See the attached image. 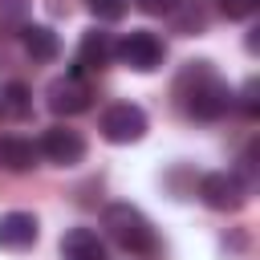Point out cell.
<instances>
[{
  "instance_id": "16",
  "label": "cell",
  "mask_w": 260,
  "mask_h": 260,
  "mask_svg": "<svg viewBox=\"0 0 260 260\" xmlns=\"http://www.w3.org/2000/svg\"><path fill=\"white\" fill-rule=\"evenodd\" d=\"M183 0H134V8H142L146 16H171Z\"/></svg>"
},
{
  "instance_id": "1",
  "label": "cell",
  "mask_w": 260,
  "mask_h": 260,
  "mask_svg": "<svg viewBox=\"0 0 260 260\" xmlns=\"http://www.w3.org/2000/svg\"><path fill=\"white\" fill-rule=\"evenodd\" d=\"M179 93H183V110L199 122H215L232 110V89L207 61L187 65V73L179 77Z\"/></svg>"
},
{
  "instance_id": "17",
  "label": "cell",
  "mask_w": 260,
  "mask_h": 260,
  "mask_svg": "<svg viewBox=\"0 0 260 260\" xmlns=\"http://www.w3.org/2000/svg\"><path fill=\"white\" fill-rule=\"evenodd\" d=\"M256 93H260V85H256V81H248V85H244V110H248V114H256V110H260Z\"/></svg>"
},
{
  "instance_id": "6",
  "label": "cell",
  "mask_w": 260,
  "mask_h": 260,
  "mask_svg": "<svg viewBox=\"0 0 260 260\" xmlns=\"http://www.w3.org/2000/svg\"><path fill=\"white\" fill-rule=\"evenodd\" d=\"M89 98H93V89L81 81V73H77V69H73V73H65V77H53V81H49V89H45L49 110H53V114H65V118H73V114L89 110Z\"/></svg>"
},
{
  "instance_id": "12",
  "label": "cell",
  "mask_w": 260,
  "mask_h": 260,
  "mask_svg": "<svg viewBox=\"0 0 260 260\" xmlns=\"http://www.w3.org/2000/svg\"><path fill=\"white\" fill-rule=\"evenodd\" d=\"M0 162L8 167V171H32L37 167V146L28 142V138H0Z\"/></svg>"
},
{
  "instance_id": "8",
  "label": "cell",
  "mask_w": 260,
  "mask_h": 260,
  "mask_svg": "<svg viewBox=\"0 0 260 260\" xmlns=\"http://www.w3.org/2000/svg\"><path fill=\"white\" fill-rule=\"evenodd\" d=\"M37 236H41L37 215H28V211H4V215H0V248L24 252V248L37 244Z\"/></svg>"
},
{
  "instance_id": "9",
  "label": "cell",
  "mask_w": 260,
  "mask_h": 260,
  "mask_svg": "<svg viewBox=\"0 0 260 260\" xmlns=\"http://www.w3.org/2000/svg\"><path fill=\"white\" fill-rule=\"evenodd\" d=\"M61 260H106V244L93 228H69L61 236Z\"/></svg>"
},
{
  "instance_id": "14",
  "label": "cell",
  "mask_w": 260,
  "mask_h": 260,
  "mask_svg": "<svg viewBox=\"0 0 260 260\" xmlns=\"http://www.w3.org/2000/svg\"><path fill=\"white\" fill-rule=\"evenodd\" d=\"M126 8H130V0H89V12L98 20H122Z\"/></svg>"
},
{
  "instance_id": "3",
  "label": "cell",
  "mask_w": 260,
  "mask_h": 260,
  "mask_svg": "<svg viewBox=\"0 0 260 260\" xmlns=\"http://www.w3.org/2000/svg\"><path fill=\"white\" fill-rule=\"evenodd\" d=\"M114 57H118L126 69H134V73H154V69L162 65V57H167V45H162L154 32H146V28H130V32L118 41Z\"/></svg>"
},
{
  "instance_id": "11",
  "label": "cell",
  "mask_w": 260,
  "mask_h": 260,
  "mask_svg": "<svg viewBox=\"0 0 260 260\" xmlns=\"http://www.w3.org/2000/svg\"><path fill=\"white\" fill-rule=\"evenodd\" d=\"M20 45H24V53H28L32 61H53V57L61 53L57 32L45 28V24H28V28H20Z\"/></svg>"
},
{
  "instance_id": "2",
  "label": "cell",
  "mask_w": 260,
  "mask_h": 260,
  "mask_svg": "<svg viewBox=\"0 0 260 260\" xmlns=\"http://www.w3.org/2000/svg\"><path fill=\"white\" fill-rule=\"evenodd\" d=\"M102 228L110 232V240L134 256H154L158 252V236L150 228V219L134 207V203H110L102 211Z\"/></svg>"
},
{
  "instance_id": "13",
  "label": "cell",
  "mask_w": 260,
  "mask_h": 260,
  "mask_svg": "<svg viewBox=\"0 0 260 260\" xmlns=\"http://www.w3.org/2000/svg\"><path fill=\"white\" fill-rule=\"evenodd\" d=\"M28 106H32V102H28V89H24L20 81H12V85L4 89V98H0V110H4V114H12V118H24V114H28Z\"/></svg>"
},
{
  "instance_id": "15",
  "label": "cell",
  "mask_w": 260,
  "mask_h": 260,
  "mask_svg": "<svg viewBox=\"0 0 260 260\" xmlns=\"http://www.w3.org/2000/svg\"><path fill=\"white\" fill-rule=\"evenodd\" d=\"M215 4H219V12H223L228 20H248L260 0H215Z\"/></svg>"
},
{
  "instance_id": "10",
  "label": "cell",
  "mask_w": 260,
  "mask_h": 260,
  "mask_svg": "<svg viewBox=\"0 0 260 260\" xmlns=\"http://www.w3.org/2000/svg\"><path fill=\"white\" fill-rule=\"evenodd\" d=\"M114 49H118V41H114L110 32L89 28V32L81 37V45H77V65H85V69H106V65L114 61Z\"/></svg>"
},
{
  "instance_id": "4",
  "label": "cell",
  "mask_w": 260,
  "mask_h": 260,
  "mask_svg": "<svg viewBox=\"0 0 260 260\" xmlns=\"http://www.w3.org/2000/svg\"><path fill=\"white\" fill-rule=\"evenodd\" d=\"M142 134H146V114H142V106H134V102H118V106H110V110L102 114V138H106V142L130 146V142H138Z\"/></svg>"
},
{
  "instance_id": "5",
  "label": "cell",
  "mask_w": 260,
  "mask_h": 260,
  "mask_svg": "<svg viewBox=\"0 0 260 260\" xmlns=\"http://www.w3.org/2000/svg\"><path fill=\"white\" fill-rule=\"evenodd\" d=\"M199 199L211 207V211H240L244 199H248V187L232 175V171H211L199 179Z\"/></svg>"
},
{
  "instance_id": "7",
  "label": "cell",
  "mask_w": 260,
  "mask_h": 260,
  "mask_svg": "<svg viewBox=\"0 0 260 260\" xmlns=\"http://www.w3.org/2000/svg\"><path fill=\"white\" fill-rule=\"evenodd\" d=\"M37 150H41L49 162H57V167H77V162L85 158V138H81L77 130H69V126H49V130L41 134Z\"/></svg>"
}]
</instances>
